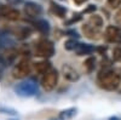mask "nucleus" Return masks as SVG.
Masks as SVG:
<instances>
[{"mask_svg":"<svg viewBox=\"0 0 121 120\" xmlns=\"http://www.w3.org/2000/svg\"><path fill=\"white\" fill-rule=\"evenodd\" d=\"M15 92L22 97H32L38 93V84L33 79H28L15 86Z\"/></svg>","mask_w":121,"mask_h":120,"instance_id":"nucleus-2","label":"nucleus"},{"mask_svg":"<svg viewBox=\"0 0 121 120\" xmlns=\"http://www.w3.org/2000/svg\"><path fill=\"white\" fill-rule=\"evenodd\" d=\"M114 19H115V23L117 26H121V6L117 9V11H116L115 16H114Z\"/></svg>","mask_w":121,"mask_h":120,"instance_id":"nucleus-23","label":"nucleus"},{"mask_svg":"<svg viewBox=\"0 0 121 120\" xmlns=\"http://www.w3.org/2000/svg\"><path fill=\"white\" fill-rule=\"evenodd\" d=\"M82 32H84V34H85L87 38H90V39H97L98 35H99V33H100V29L90 26L88 23H85V24L82 26Z\"/></svg>","mask_w":121,"mask_h":120,"instance_id":"nucleus-10","label":"nucleus"},{"mask_svg":"<svg viewBox=\"0 0 121 120\" xmlns=\"http://www.w3.org/2000/svg\"><path fill=\"white\" fill-rule=\"evenodd\" d=\"M75 114H76V108H69V109H65V111L59 113V119L68 120V119H72Z\"/></svg>","mask_w":121,"mask_h":120,"instance_id":"nucleus-18","label":"nucleus"},{"mask_svg":"<svg viewBox=\"0 0 121 120\" xmlns=\"http://www.w3.org/2000/svg\"><path fill=\"white\" fill-rule=\"evenodd\" d=\"M0 15H1V17H5L6 19H9V21H17L19 16H21V12L17 9L0 5Z\"/></svg>","mask_w":121,"mask_h":120,"instance_id":"nucleus-8","label":"nucleus"},{"mask_svg":"<svg viewBox=\"0 0 121 120\" xmlns=\"http://www.w3.org/2000/svg\"><path fill=\"white\" fill-rule=\"evenodd\" d=\"M34 26L41 34H48L50 32V23L46 19H38L34 22Z\"/></svg>","mask_w":121,"mask_h":120,"instance_id":"nucleus-14","label":"nucleus"},{"mask_svg":"<svg viewBox=\"0 0 121 120\" xmlns=\"http://www.w3.org/2000/svg\"><path fill=\"white\" fill-rule=\"evenodd\" d=\"M104 36L109 43L121 44V28L115 26H108L105 29Z\"/></svg>","mask_w":121,"mask_h":120,"instance_id":"nucleus-6","label":"nucleus"},{"mask_svg":"<svg viewBox=\"0 0 121 120\" xmlns=\"http://www.w3.org/2000/svg\"><path fill=\"white\" fill-rule=\"evenodd\" d=\"M62 69H63V75L67 80H69V81H76V80H79L80 76L74 68H72L68 64H64Z\"/></svg>","mask_w":121,"mask_h":120,"instance_id":"nucleus-9","label":"nucleus"},{"mask_svg":"<svg viewBox=\"0 0 121 120\" xmlns=\"http://www.w3.org/2000/svg\"><path fill=\"white\" fill-rule=\"evenodd\" d=\"M50 10H51V12L53 15H56L57 17H60V18L65 17V15H67V9L62 5L55 3V1L50 3Z\"/></svg>","mask_w":121,"mask_h":120,"instance_id":"nucleus-11","label":"nucleus"},{"mask_svg":"<svg viewBox=\"0 0 121 120\" xmlns=\"http://www.w3.org/2000/svg\"><path fill=\"white\" fill-rule=\"evenodd\" d=\"M78 45H79V43H76L75 40H68V41L64 44V47L67 50H75Z\"/></svg>","mask_w":121,"mask_h":120,"instance_id":"nucleus-21","label":"nucleus"},{"mask_svg":"<svg viewBox=\"0 0 121 120\" xmlns=\"http://www.w3.org/2000/svg\"><path fill=\"white\" fill-rule=\"evenodd\" d=\"M96 9H97V7H96V5H88V7L85 10L84 12H85V13H88V12H93V11H96Z\"/></svg>","mask_w":121,"mask_h":120,"instance_id":"nucleus-26","label":"nucleus"},{"mask_svg":"<svg viewBox=\"0 0 121 120\" xmlns=\"http://www.w3.org/2000/svg\"><path fill=\"white\" fill-rule=\"evenodd\" d=\"M60 1H64V0H60Z\"/></svg>","mask_w":121,"mask_h":120,"instance_id":"nucleus-28","label":"nucleus"},{"mask_svg":"<svg viewBox=\"0 0 121 120\" xmlns=\"http://www.w3.org/2000/svg\"><path fill=\"white\" fill-rule=\"evenodd\" d=\"M34 69H35V72L39 73V74H45L47 73L50 69H51V63H50L48 61H40L38 63L34 64Z\"/></svg>","mask_w":121,"mask_h":120,"instance_id":"nucleus-13","label":"nucleus"},{"mask_svg":"<svg viewBox=\"0 0 121 120\" xmlns=\"http://www.w3.org/2000/svg\"><path fill=\"white\" fill-rule=\"evenodd\" d=\"M80 19H81V15L76 13V15H74V17H73L72 19H69V21L67 22V24H72V23H74V22H79Z\"/></svg>","mask_w":121,"mask_h":120,"instance_id":"nucleus-24","label":"nucleus"},{"mask_svg":"<svg viewBox=\"0 0 121 120\" xmlns=\"http://www.w3.org/2000/svg\"><path fill=\"white\" fill-rule=\"evenodd\" d=\"M107 4L112 9H119L121 6V0H107Z\"/></svg>","mask_w":121,"mask_h":120,"instance_id":"nucleus-22","label":"nucleus"},{"mask_svg":"<svg viewBox=\"0 0 121 120\" xmlns=\"http://www.w3.org/2000/svg\"><path fill=\"white\" fill-rule=\"evenodd\" d=\"M73 1H74L76 5H82V4H85L86 1H88V0H73Z\"/></svg>","mask_w":121,"mask_h":120,"instance_id":"nucleus-27","label":"nucleus"},{"mask_svg":"<svg viewBox=\"0 0 121 120\" xmlns=\"http://www.w3.org/2000/svg\"><path fill=\"white\" fill-rule=\"evenodd\" d=\"M30 33H32L30 29L27 28V27H18V28L15 29V35L17 36V39H21V40L27 39L30 35Z\"/></svg>","mask_w":121,"mask_h":120,"instance_id":"nucleus-17","label":"nucleus"},{"mask_svg":"<svg viewBox=\"0 0 121 120\" xmlns=\"http://www.w3.org/2000/svg\"><path fill=\"white\" fill-rule=\"evenodd\" d=\"M24 1V0H6V3L9 4V5H19V4H22Z\"/></svg>","mask_w":121,"mask_h":120,"instance_id":"nucleus-25","label":"nucleus"},{"mask_svg":"<svg viewBox=\"0 0 121 120\" xmlns=\"http://www.w3.org/2000/svg\"><path fill=\"white\" fill-rule=\"evenodd\" d=\"M74 51L78 53V56L90 55V53H92V52L95 51V47H93L92 45H88V44H79Z\"/></svg>","mask_w":121,"mask_h":120,"instance_id":"nucleus-12","label":"nucleus"},{"mask_svg":"<svg viewBox=\"0 0 121 120\" xmlns=\"http://www.w3.org/2000/svg\"><path fill=\"white\" fill-rule=\"evenodd\" d=\"M58 83V72L55 69H50L47 73L44 74L43 79H41V85L46 91H51L56 87Z\"/></svg>","mask_w":121,"mask_h":120,"instance_id":"nucleus-4","label":"nucleus"},{"mask_svg":"<svg viewBox=\"0 0 121 120\" xmlns=\"http://www.w3.org/2000/svg\"><path fill=\"white\" fill-rule=\"evenodd\" d=\"M35 55L39 57L48 58L55 55V45L47 39H43L35 45Z\"/></svg>","mask_w":121,"mask_h":120,"instance_id":"nucleus-3","label":"nucleus"},{"mask_svg":"<svg viewBox=\"0 0 121 120\" xmlns=\"http://www.w3.org/2000/svg\"><path fill=\"white\" fill-rule=\"evenodd\" d=\"M84 67L86 68L87 72H92L93 69H95V67H96V59H95L93 57L87 58L86 61L84 62Z\"/></svg>","mask_w":121,"mask_h":120,"instance_id":"nucleus-19","label":"nucleus"},{"mask_svg":"<svg viewBox=\"0 0 121 120\" xmlns=\"http://www.w3.org/2000/svg\"><path fill=\"white\" fill-rule=\"evenodd\" d=\"M23 10H24V13L32 18H36L43 13V6L34 1H27L24 4Z\"/></svg>","mask_w":121,"mask_h":120,"instance_id":"nucleus-7","label":"nucleus"},{"mask_svg":"<svg viewBox=\"0 0 121 120\" xmlns=\"http://www.w3.org/2000/svg\"><path fill=\"white\" fill-rule=\"evenodd\" d=\"M97 81L99 84V86L104 89V90H115L119 87L120 81H121V78L117 73L112 72V71H104V72H100L98 75Z\"/></svg>","mask_w":121,"mask_h":120,"instance_id":"nucleus-1","label":"nucleus"},{"mask_svg":"<svg viewBox=\"0 0 121 120\" xmlns=\"http://www.w3.org/2000/svg\"><path fill=\"white\" fill-rule=\"evenodd\" d=\"M86 23H88L90 26H92V27H95V28L102 29V26H103V18L100 17L99 15H92V16L88 18V21H87Z\"/></svg>","mask_w":121,"mask_h":120,"instance_id":"nucleus-15","label":"nucleus"},{"mask_svg":"<svg viewBox=\"0 0 121 120\" xmlns=\"http://www.w3.org/2000/svg\"><path fill=\"white\" fill-rule=\"evenodd\" d=\"M113 58H114V61H116V62L121 61V47H115L113 50Z\"/></svg>","mask_w":121,"mask_h":120,"instance_id":"nucleus-20","label":"nucleus"},{"mask_svg":"<svg viewBox=\"0 0 121 120\" xmlns=\"http://www.w3.org/2000/svg\"><path fill=\"white\" fill-rule=\"evenodd\" d=\"M29 73H30V63L27 61V59H22V61H19L13 67V71H12L13 78H17V79L26 78Z\"/></svg>","mask_w":121,"mask_h":120,"instance_id":"nucleus-5","label":"nucleus"},{"mask_svg":"<svg viewBox=\"0 0 121 120\" xmlns=\"http://www.w3.org/2000/svg\"><path fill=\"white\" fill-rule=\"evenodd\" d=\"M15 44V41L11 39V36H10L9 34H5L4 32H1V34H0V45H1V47H12Z\"/></svg>","mask_w":121,"mask_h":120,"instance_id":"nucleus-16","label":"nucleus"}]
</instances>
